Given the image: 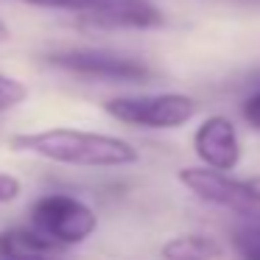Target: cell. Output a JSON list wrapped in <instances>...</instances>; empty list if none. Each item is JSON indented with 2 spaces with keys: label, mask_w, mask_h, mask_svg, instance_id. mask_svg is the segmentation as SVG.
I'll return each instance as SVG.
<instances>
[{
  "label": "cell",
  "mask_w": 260,
  "mask_h": 260,
  "mask_svg": "<svg viewBox=\"0 0 260 260\" xmlns=\"http://www.w3.org/2000/svg\"><path fill=\"white\" fill-rule=\"evenodd\" d=\"M9 148L53 165L84 171L129 168V165L140 162L137 146L126 137L109 135V132L76 129V126H48V129L34 132H17L9 137Z\"/></svg>",
  "instance_id": "cell-1"
},
{
  "label": "cell",
  "mask_w": 260,
  "mask_h": 260,
  "mask_svg": "<svg viewBox=\"0 0 260 260\" xmlns=\"http://www.w3.org/2000/svg\"><path fill=\"white\" fill-rule=\"evenodd\" d=\"M25 224L34 226L59 249H70L87 243L98 230V213L87 199L68 190H48L40 193L28 204Z\"/></svg>",
  "instance_id": "cell-2"
},
{
  "label": "cell",
  "mask_w": 260,
  "mask_h": 260,
  "mask_svg": "<svg viewBox=\"0 0 260 260\" xmlns=\"http://www.w3.org/2000/svg\"><path fill=\"white\" fill-rule=\"evenodd\" d=\"M17 3L76 14L81 25L98 31H154L165 25V14L151 0H17Z\"/></svg>",
  "instance_id": "cell-3"
},
{
  "label": "cell",
  "mask_w": 260,
  "mask_h": 260,
  "mask_svg": "<svg viewBox=\"0 0 260 260\" xmlns=\"http://www.w3.org/2000/svg\"><path fill=\"white\" fill-rule=\"evenodd\" d=\"M104 112L132 129L171 132L190 123L199 112V104L185 92H135V95L107 98Z\"/></svg>",
  "instance_id": "cell-4"
},
{
  "label": "cell",
  "mask_w": 260,
  "mask_h": 260,
  "mask_svg": "<svg viewBox=\"0 0 260 260\" xmlns=\"http://www.w3.org/2000/svg\"><path fill=\"white\" fill-rule=\"evenodd\" d=\"M42 62L59 73L87 81H109V84H143L154 76L143 59L107 48H56L48 51Z\"/></svg>",
  "instance_id": "cell-5"
},
{
  "label": "cell",
  "mask_w": 260,
  "mask_h": 260,
  "mask_svg": "<svg viewBox=\"0 0 260 260\" xmlns=\"http://www.w3.org/2000/svg\"><path fill=\"white\" fill-rule=\"evenodd\" d=\"M176 179L199 202L224 207L246 221H260V187L254 185V179H235L232 174L204 168V165L182 168Z\"/></svg>",
  "instance_id": "cell-6"
},
{
  "label": "cell",
  "mask_w": 260,
  "mask_h": 260,
  "mask_svg": "<svg viewBox=\"0 0 260 260\" xmlns=\"http://www.w3.org/2000/svg\"><path fill=\"white\" fill-rule=\"evenodd\" d=\"M193 151L204 168L224 171V174H232L243 157L235 123L224 115H210L199 123V129L193 132Z\"/></svg>",
  "instance_id": "cell-7"
},
{
  "label": "cell",
  "mask_w": 260,
  "mask_h": 260,
  "mask_svg": "<svg viewBox=\"0 0 260 260\" xmlns=\"http://www.w3.org/2000/svg\"><path fill=\"white\" fill-rule=\"evenodd\" d=\"M0 260H70L64 249L51 243L45 235L23 224L0 230Z\"/></svg>",
  "instance_id": "cell-8"
},
{
  "label": "cell",
  "mask_w": 260,
  "mask_h": 260,
  "mask_svg": "<svg viewBox=\"0 0 260 260\" xmlns=\"http://www.w3.org/2000/svg\"><path fill=\"white\" fill-rule=\"evenodd\" d=\"M162 260H221L224 246L215 235L207 232H182L174 235L159 246Z\"/></svg>",
  "instance_id": "cell-9"
},
{
  "label": "cell",
  "mask_w": 260,
  "mask_h": 260,
  "mask_svg": "<svg viewBox=\"0 0 260 260\" xmlns=\"http://www.w3.org/2000/svg\"><path fill=\"white\" fill-rule=\"evenodd\" d=\"M232 243L241 260H260V221H243L232 232Z\"/></svg>",
  "instance_id": "cell-10"
},
{
  "label": "cell",
  "mask_w": 260,
  "mask_h": 260,
  "mask_svg": "<svg viewBox=\"0 0 260 260\" xmlns=\"http://www.w3.org/2000/svg\"><path fill=\"white\" fill-rule=\"evenodd\" d=\"M28 95H31V90H28L25 81L14 79V76H9V73H0V115L23 107V104L28 101Z\"/></svg>",
  "instance_id": "cell-11"
},
{
  "label": "cell",
  "mask_w": 260,
  "mask_h": 260,
  "mask_svg": "<svg viewBox=\"0 0 260 260\" xmlns=\"http://www.w3.org/2000/svg\"><path fill=\"white\" fill-rule=\"evenodd\" d=\"M23 179L12 171H0V207H9L23 196Z\"/></svg>",
  "instance_id": "cell-12"
},
{
  "label": "cell",
  "mask_w": 260,
  "mask_h": 260,
  "mask_svg": "<svg viewBox=\"0 0 260 260\" xmlns=\"http://www.w3.org/2000/svg\"><path fill=\"white\" fill-rule=\"evenodd\" d=\"M241 112H243V120H246L252 129H257L260 132V90H254L252 95L243 101V107H241Z\"/></svg>",
  "instance_id": "cell-13"
},
{
  "label": "cell",
  "mask_w": 260,
  "mask_h": 260,
  "mask_svg": "<svg viewBox=\"0 0 260 260\" xmlns=\"http://www.w3.org/2000/svg\"><path fill=\"white\" fill-rule=\"evenodd\" d=\"M9 40V28L3 25V20H0V42H6Z\"/></svg>",
  "instance_id": "cell-14"
},
{
  "label": "cell",
  "mask_w": 260,
  "mask_h": 260,
  "mask_svg": "<svg viewBox=\"0 0 260 260\" xmlns=\"http://www.w3.org/2000/svg\"><path fill=\"white\" fill-rule=\"evenodd\" d=\"M238 3H243V6H257L260 9V0H238Z\"/></svg>",
  "instance_id": "cell-15"
}]
</instances>
